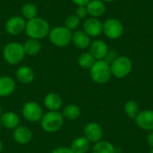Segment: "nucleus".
I'll return each mask as SVG.
<instances>
[{
	"label": "nucleus",
	"instance_id": "obj_23",
	"mask_svg": "<svg viewBox=\"0 0 153 153\" xmlns=\"http://www.w3.org/2000/svg\"><path fill=\"white\" fill-rule=\"evenodd\" d=\"M117 150L114 145L108 141H100L95 143L92 153H116Z\"/></svg>",
	"mask_w": 153,
	"mask_h": 153
},
{
	"label": "nucleus",
	"instance_id": "obj_20",
	"mask_svg": "<svg viewBox=\"0 0 153 153\" xmlns=\"http://www.w3.org/2000/svg\"><path fill=\"white\" fill-rule=\"evenodd\" d=\"M22 46H23L25 55H28L30 56L38 55L42 48V45H41L40 40L35 39H30V38L24 41Z\"/></svg>",
	"mask_w": 153,
	"mask_h": 153
},
{
	"label": "nucleus",
	"instance_id": "obj_16",
	"mask_svg": "<svg viewBox=\"0 0 153 153\" xmlns=\"http://www.w3.org/2000/svg\"><path fill=\"white\" fill-rule=\"evenodd\" d=\"M13 139L16 143L20 144H26L30 143L32 139V133L31 131L26 126H17L13 134Z\"/></svg>",
	"mask_w": 153,
	"mask_h": 153
},
{
	"label": "nucleus",
	"instance_id": "obj_3",
	"mask_svg": "<svg viewBox=\"0 0 153 153\" xmlns=\"http://www.w3.org/2000/svg\"><path fill=\"white\" fill-rule=\"evenodd\" d=\"M90 75L92 81L96 83H107L112 76L110 65L105 60H96L90 69Z\"/></svg>",
	"mask_w": 153,
	"mask_h": 153
},
{
	"label": "nucleus",
	"instance_id": "obj_1",
	"mask_svg": "<svg viewBox=\"0 0 153 153\" xmlns=\"http://www.w3.org/2000/svg\"><path fill=\"white\" fill-rule=\"evenodd\" d=\"M50 25L48 22L41 17H35L26 22L25 33L30 39H43L47 38L50 31Z\"/></svg>",
	"mask_w": 153,
	"mask_h": 153
},
{
	"label": "nucleus",
	"instance_id": "obj_7",
	"mask_svg": "<svg viewBox=\"0 0 153 153\" xmlns=\"http://www.w3.org/2000/svg\"><path fill=\"white\" fill-rule=\"evenodd\" d=\"M102 33L109 39H117L124 33V25L117 18H108L103 22Z\"/></svg>",
	"mask_w": 153,
	"mask_h": 153
},
{
	"label": "nucleus",
	"instance_id": "obj_18",
	"mask_svg": "<svg viewBox=\"0 0 153 153\" xmlns=\"http://www.w3.org/2000/svg\"><path fill=\"white\" fill-rule=\"evenodd\" d=\"M16 78L20 82L23 84H30L33 82L35 74L30 67L22 65L16 70Z\"/></svg>",
	"mask_w": 153,
	"mask_h": 153
},
{
	"label": "nucleus",
	"instance_id": "obj_21",
	"mask_svg": "<svg viewBox=\"0 0 153 153\" xmlns=\"http://www.w3.org/2000/svg\"><path fill=\"white\" fill-rule=\"evenodd\" d=\"M44 104L50 111H57L62 106V99L57 93L50 92L46 95L44 99Z\"/></svg>",
	"mask_w": 153,
	"mask_h": 153
},
{
	"label": "nucleus",
	"instance_id": "obj_28",
	"mask_svg": "<svg viewBox=\"0 0 153 153\" xmlns=\"http://www.w3.org/2000/svg\"><path fill=\"white\" fill-rule=\"evenodd\" d=\"M80 22H81V20L75 14H70L65 18L64 26L66 27L71 31H73V30H76L78 29Z\"/></svg>",
	"mask_w": 153,
	"mask_h": 153
},
{
	"label": "nucleus",
	"instance_id": "obj_34",
	"mask_svg": "<svg viewBox=\"0 0 153 153\" xmlns=\"http://www.w3.org/2000/svg\"><path fill=\"white\" fill-rule=\"evenodd\" d=\"M101 1H103L104 3H111V2H114L115 0H101Z\"/></svg>",
	"mask_w": 153,
	"mask_h": 153
},
{
	"label": "nucleus",
	"instance_id": "obj_27",
	"mask_svg": "<svg viewBox=\"0 0 153 153\" xmlns=\"http://www.w3.org/2000/svg\"><path fill=\"white\" fill-rule=\"evenodd\" d=\"M124 109H125V113L131 119H134L140 112L139 111V106L135 100H128L126 103Z\"/></svg>",
	"mask_w": 153,
	"mask_h": 153
},
{
	"label": "nucleus",
	"instance_id": "obj_35",
	"mask_svg": "<svg viewBox=\"0 0 153 153\" xmlns=\"http://www.w3.org/2000/svg\"><path fill=\"white\" fill-rule=\"evenodd\" d=\"M2 149H3V144H2V143H1V141H0V152H2Z\"/></svg>",
	"mask_w": 153,
	"mask_h": 153
},
{
	"label": "nucleus",
	"instance_id": "obj_15",
	"mask_svg": "<svg viewBox=\"0 0 153 153\" xmlns=\"http://www.w3.org/2000/svg\"><path fill=\"white\" fill-rule=\"evenodd\" d=\"M86 9L90 17L100 18L106 12V4L101 0H91L86 5Z\"/></svg>",
	"mask_w": 153,
	"mask_h": 153
},
{
	"label": "nucleus",
	"instance_id": "obj_22",
	"mask_svg": "<svg viewBox=\"0 0 153 153\" xmlns=\"http://www.w3.org/2000/svg\"><path fill=\"white\" fill-rule=\"evenodd\" d=\"M90 149V142L84 137L81 136L74 139L71 144V150L74 153H86Z\"/></svg>",
	"mask_w": 153,
	"mask_h": 153
},
{
	"label": "nucleus",
	"instance_id": "obj_4",
	"mask_svg": "<svg viewBox=\"0 0 153 153\" xmlns=\"http://www.w3.org/2000/svg\"><path fill=\"white\" fill-rule=\"evenodd\" d=\"M72 36L73 31L66 27L56 26L50 30L48 37L54 46L57 48H65L72 43Z\"/></svg>",
	"mask_w": 153,
	"mask_h": 153
},
{
	"label": "nucleus",
	"instance_id": "obj_24",
	"mask_svg": "<svg viewBox=\"0 0 153 153\" xmlns=\"http://www.w3.org/2000/svg\"><path fill=\"white\" fill-rule=\"evenodd\" d=\"M22 16L26 20L29 21L38 16V8L36 4L32 3H26L22 6Z\"/></svg>",
	"mask_w": 153,
	"mask_h": 153
},
{
	"label": "nucleus",
	"instance_id": "obj_12",
	"mask_svg": "<svg viewBox=\"0 0 153 153\" xmlns=\"http://www.w3.org/2000/svg\"><path fill=\"white\" fill-rule=\"evenodd\" d=\"M134 119L136 125L141 129L145 131H153V110H142Z\"/></svg>",
	"mask_w": 153,
	"mask_h": 153
},
{
	"label": "nucleus",
	"instance_id": "obj_37",
	"mask_svg": "<svg viewBox=\"0 0 153 153\" xmlns=\"http://www.w3.org/2000/svg\"><path fill=\"white\" fill-rule=\"evenodd\" d=\"M150 153H153V148H152V151H151V152Z\"/></svg>",
	"mask_w": 153,
	"mask_h": 153
},
{
	"label": "nucleus",
	"instance_id": "obj_33",
	"mask_svg": "<svg viewBox=\"0 0 153 153\" xmlns=\"http://www.w3.org/2000/svg\"><path fill=\"white\" fill-rule=\"evenodd\" d=\"M146 141H147L148 145H149L151 148H153V131H151V132L147 134Z\"/></svg>",
	"mask_w": 153,
	"mask_h": 153
},
{
	"label": "nucleus",
	"instance_id": "obj_26",
	"mask_svg": "<svg viewBox=\"0 0 153 153\" xmlns=\"http://www.w3.org/2000/svg\"><path fill=\"white\" fill-rule=\"evenodd\" d=\"M95 62V58L91 55L90 52H84L78 57V65L83 69H91Z\"/></svg>",
	"mask_w": 153,
	"mask_h": 153
},
{
	"label": "nucleus",
	"instance_id": "obj_13",
	"mask_svg": "<svg viewBox=\"0 0 153 153\" xmlns=\"http://www.w3.org/2000/svg\"><path fill=\"white\" fill-rule=\"evenodd\" d=\"M89 48V52L95 58V60H104L108 51L107 43L102 39H95L91 41Z\"/></svg>",
	"mask_w": 153,
	"mask_h": 153
},
{
	"label": "nucleus",
	"instance_id": "obj_32",
	"mask_svg": "<svg viewBox=\"0 0 153 153\" xmlns=\"http://www.w3.org/2000/svg\"><path fill=\"white\" fill-rule=\"evenodd\" d=\"M76 6H86L91 0H71Z\"/></svg>",
	"mask_w": 153,
	"mask_h": 153
},
{
	"label": "nucleus",
	"instance_id": "obj_11",
	"mask_svg": "<svg viewBox=\"0 0 153 153\" xmlns=\"http://www.w3.org/2000/svg\"><path fill=\"white\" fill-rule=\"evenodd\" d=\"M83 133H84V137L90 143H96L101 141L103 137V130L101 126L96 122L88 123L84 127Z\"/></svg>",
	"mask_w": 153,
	"mask_h": 153
},
{
	"label": "nucleus",
	"instance_id": "obj_31",
	"mask_svg": "<svg viewBox=\"0 0 153 153\" xmlns=\"http://www.w3.org/2000/svg\"><path fill=\"white\" fill-rule=\"evenodd\" d=\"M51 153H74V152L71 150V148H66V147H59L55 149Z\"/></svg>",
	"mask_w": 153,
	"mask_h": 153
},
{
	"label": "nucleus",
	"instance_id": "obj_25",
	"mask_svg": "<svg viewBox=\"0 0 153 153\" xmlns=\"http://www.w3.org/2000/svg\"><path fill=\"white\" fill-rule=\"evenodd\" d=\"M62 115L66 119L75 120L80 117L81 109H80V108L78 106H76L74 104H71V105H68V106H66L65 108V109L63 110Z\"/></svg>",
	"mask_w": 153,
	"mask_h": 153
},
{
	"label": "nucleus",
	"instance_id": "obj_6",
	"mask_svg": "<svg viewBox=\"0 0 153 153\" xmlns=\"http://www.w3.org/2000/svg\"><path fill=\"white\" fill-rule=\"evenodd\" d=\"M112 75L118 79L126 77L133 69L132 60L126 56H118V57L110 64Z\"/></svg>",
	"mask_w": 153,
	"mask_h": 153
},
{
	"label": "nucleus",
	"instance_id": "obj_2",
	"mask_svg": "<svg viewBox=\"0 0 153 153\" xmlns=\"http://www.w3.org/2000/svg\"><path fill=\"white\" fill-rule=\"evenodd\" d=\"M25 56L22 44L17 41L9 42L3 48V57L4 61L11 65L20 64Z\"/></svg>",
	"mask_w": 153,
	"mask_h": 153
},
{
	"label": "nucleus",
	"instance_id": "obj_29",
	"mask_svg": "<svg viewBox=\"0 0 153 153\" xmlns=\"http://www.w3.org/2000/svg\"><path fill=\"white\" fill-rule=\"evenodd\" d=\"M74 14H75L80 20H82V19H86V17L88 16V12H87L86 6H76Z\"/></svg>",
	"mask_w": 153,
	"mask_h": 153
},
{
	"label": "nucleus",
	"instance_id": "obj_9",
	"mask_svg": "<svg viewBox=\"0 0 153 153\" xmlns=\"http://www.w3.org/2000/svg\"><path fill=\"white\" fill-rule=\"evenodd\" d=\"M23 117L30 122H37L43 117L41 106L35 101H28L22 107Z\"/></svg>",
	"mask_w": 153,
	"mask_h": 153
},
{
	"label": "nucleus",
	"instance_id": "obj_14",
	"mask_svg": "<svg viewBox=\"0 0 153 153\" xmlns=\"http://www.w3.org/2000/svg\"><path fill=\"white\" fill-rule=\"evenodd\" d=\"M91 38L82 30H76L73 32L72 43L79 49H86L91 43Z\"/></svg>",
	"mask_w": 153,
	"mask_h": 153
},
{
	"label": "nucleus",
	"instance_id": "obj_10",
	"mask_svg": "<svg viewBox=\"0 0 153 153\" xmlns=\"http://www.w3.org/2000/svg\"><path fill=\"white\" fill-rule=\"evenodd\" d=\"M82 30L86 32L91 38H97L102 33L103 22H101L99 18H86L82 23Z\"/></svg>",
	"mask_w": 153,
	"mask_h": 153
},
{
	"label": "nucleus",
	"instance_id": "obj_17",
	"mask_svg": "<svg viewBox=\"0 0 153 153\" xmlns=\"http://www.w3.org/2000/svg\"><path fill=\"white\" fill-rule=\"evenodd\" d=\"M0 122L1 125L8 129H15L19 126L20 124V117L14 112H5L0 116Z\"/></svg>",
	"mask_w": 153,
	"mask_h": 153
},
{
	"label": "nucleus",
	"instance_id": "obj_5",
	"mask_svg": "<svg viewBox=\"0 0 153 153\" xmlns=\"http://www.w3.org/2000/svg\"><path fill=\"white\" fill-rule=\"evenodd\" d=\"M64 124V117L58 111H49L40 119L41 128L47 133L57 132Z\"/></svg>",
	"mask_w": 153,
	"mask_h": 153
},
{
	"label": "nucleus",
	"instance_id": "obj_19",
	"mask_svg": "<svg viewBox=\"0 0 153 153\" xmlns=\"http://www.w3.org/2000/svg\"><path fill=\"white\" fill-rule=\"evenodd\" d=\"M15 90V82L10 76L0 77V97L10 96Z\"/></svg>",
	"mask_w": 153,
	"mask_h": 153
},
{
	"label": "nucleus",
	"instance_id": "obj_8",
	"mask_svg": "<svg viewBox=\"0 0 153 153\" xmlns=\"http://www.w3.org/2000/svg\"><path fill=\"white\" fill-rule=\"evenodd\" d=\"M26 20L21 15H14L10 17L4 24L5 31L11 36H19L25 31Z\"/></svg>",
	"mask_w": 153,
	"mask_h": 153
},
{
	"label": "nucleus",
	"instance_id": "obj_30",
	"mask_svg": "<svg viewBox=\"0 0 153 153\" xmlns=\"http://www.w3.org/2000/svg\"><path fill=\"white\" fill-rule=\"evenodd\" d=\"M117 57H118L117 52L116 50L111 49V50H108V51L107 56H106V57L104 58V60H105L108 64L110 65V64H111L112 62H114Z\"/></svg>",
	"mask_w": 153,
	"mask_h": 153
},
{
	"label": "nucleus",
	"instance_id": "obj_36",
	"mask_svg": "<svg viewBox=\"0 0 153 153\" xmlns=\"http://www.w3.org/2000/svg\"><path fill=\"white\" fill-rule=\"evenodd\" d=\"M1 113H2V108H1V106H0V116H1Z\"/></svg>",
	"mask_w": 153,
	"mask_h": 153
},
{
	"label": "nucleus",
	"instance_id": "obj_38",
	"mask_svg": "<svg viewBox=\"0 0 153 153\" xmlns=\"http://www.w3.org/2000/svg\"><path fill=\"white\" fill-rule=\"evenodd\" d=\"M2 126V125H1V122H0V126Z\"/></svg>",
	"mask_w": 153,
	"mask_h": 153
}]
</instances>
